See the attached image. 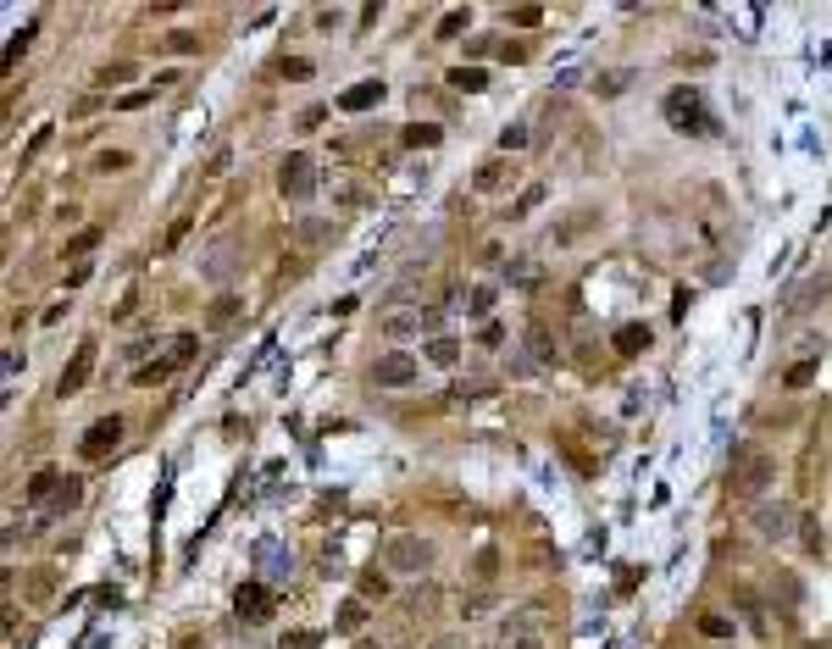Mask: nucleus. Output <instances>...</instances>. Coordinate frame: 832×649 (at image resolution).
Listing matches in <instances>:
<instances>
[{
	"label": "nucleus",
	"mask_w": 832,
	"mask_h": 649,
	"mask_svg": "<svg viewBox=\"0 0 832 649\" xmlns=\"http://www.w3.org/2000/svg\"><path fill=\"white\" fill-rule=\"evenodd\" d=\"M772 483H777V455H766V450H744V455H733V472H727V494H733V499L760 505Z\"/></svg>",
	"instance_id": "nucleus-1"
},
{
	"label": "nucleus",
	"mask_w": 832,
	"mask_h": 649,
	"mask_svg": "<svg viewBox=\"0 0 832 649\" xmlns=\"http://www.w3.org/2000/svg\"><path fill=\"white\" fill-rule=\"evenodd\" d=\"M660 111H666V122H671L677 133H693V139L716 133V122H711V111H705V95L693 89V84H677V89H666Z\"/></svg>",
	"instance_id": "nucleus-2"
},
{
	"label": "nucleus",
	"mask_w": 832,
	"mask_h": 649,
	"mask_svg": "<svg viewBox=\"0 0 832 649\" xmlns=\"http://www.w3.org/2000/svg\"><path fill=\"white\" fill-rule=\"evenodd\" d=\"M189 355H194V333H178V339H172V344H167V350L151 361V367H139V372H133V383H139V389H156V383H167V378L183 367Z\"/></svg>",
	"instance_id": "nucleus-3"
},
{
	"label": "nucleus",
	"mask_w": 832,
	"mask_h": 649,
	"mask_svg": "<svg viewBox=\"0 0 832 649\" xmlns=\"http://www.w3.org/2000/svg\"><path fill=\"white\" fill-rule=\"evenodd\" d=\"M383 560H389L394 571H428V566H433V544L416 539V533H400V539L383 544Z\"/></svg>",
	"instance_id": "nucleus-4"
},
{
	"label": "nucleus",
	"mask_w": 832,
	"mask_h": 649,
	"mask_svg": "<svg viewBox=\"0 0 832 649\" xmlns=\"http://www.w3.org/2000/svg\"><path fill=\"white\" fill-rule=\"evenodd\" d=\"M277 189H284V200H306L317 189V162L306 151H289L284 167H277Z\"/></svg>",
	"instance_id": "nucleus-5"
},
{
	"label": "nucleus",
	"mask_w": 832,
	"mask_h": 649,
	"mask_svg": "<svg viewBox=\"0 0 832 649\" xmlns=\"http://www.w3.org/2000/svg\"><path fill=\"white\" fill-rule=\"evenodd\" d=\"M122 433H128V422L111 411V416H100V422H89V433L78 439V455H89V461H106L117 445H122Z\"/></svg>",
	"instance_id": "nucleus-6"
},
{
	"label": "nucleus",
	"mask_w": 832,
	"mask_h": 649,
	"mask_svg": "<svg viewBox=\"0 0 832 649\" xmlns=\"http://www.w3.org/2000/svg\"><path fill=\"white\" fill-rule=\"evenodd\" d=\"M372 383H383V389H411V383H416V355H405V350L378 355V361H372Z\"/></svg>",
	"instance_id": "nucleus-7"
},
{
	"label": "nucleus",
	"mask_w": 832,
	"mask_h": 649,
	"mask_svg": "<svg viewBox=\"0 0 832 649\" xmlns=\"http://www.w3.org/2000/svg\"><path fill=\"white\" fill-rule=\"evenodd\" d=\"M749 522H754V533H760V539H777V544H783V539H788V528H794V511H788L783 499H760Z\"/></svg>",
	"instance_id": "nucleus-8"
},
{
	"label": "nucleus",
	"mask_w": 832,
	"mask_h": 649,
	"mask_svg": "<svg viewBox=\"0 0 832 649\" xmlns=\"http://www.w3.org/2000/svg\"><path fill=\"white\" fill-rule=\"evenodd\" d=\"M89 372H95V339H84V344L73 350V367H67V372H61V383H56V394H61V400H73V394H78V389L89 383Z\"/></svg>",
	"instance_id": "nucleus-9"
},
{
	"label": "nucleus",
	"mask_w": 832,
	"mask_h": 649,
	"mask_svg": "<svg viewBox=\"0 0 832 649\" xmlns=\"http://www.w3.org/2000/svg\"><path fill=\"white\" fill-rule=\"evenodd\" d=\"M511 183V156H489V162H477V173H472V189L477 194H500Z\"/></svg>",
	"instance_id": "nucleus-10"
},
{
	"label": "nucleus",
	"mask_w": 832,
	"mask_h": 649,
	"mask_svg": "<svg viewBox=\"0 0 832 649\" xmlns=\"http://www.w3.org/2000/svg\"><path fill=\"white\" fill-rule=\"evenodd\" d=\"M383 95H389L383 79H361V84H350V89L338 95V106H344V111H372V106H383Z\"/></svg>",
	"instance_id": "nucleus-11"
},
{
	"label": "nucleus",
	"mask_w": 832,
	"mask_h": 649,
	"mask_svg": "<svg viewBox=\"0 0 832 649\" xmlns=\"http://www.w3.org/2000/svg\"><path fill=\"white\" fill-rule=\"evenodd\" d=\"M610 350H616L621 361H633V355H644V350H650V328H644V322H621V328L610 333Z\"/></svg>",
	"instance_id": "nucleus-12"
},
{
	"label": "nucleus",
	"mask_w": 832,
	"mask_h": 649,
	"mask_svg": "<svg viewBox=\"0 0 832 649\" xmlns=\"http://www.w3.org/2000/svg\"><path fill=\"white\" fill-rule=\"evenodd\" d=\"M234 611H239L244 622H266V616H272V594H266L261 583H244V589L234 594Z\"/></svg>",
	"instance_id": "nucleus-13"
},
{
	"label": "nucleus",
	"mask_w": 832,
	"mask_h": 649,
	"mask_svg": "<svg viewBox=\"0 0 832 649\" xmlns=\"http://www.w3.org/2000/svg\"><path fill=\"white\" fill-rule=\"evenodd\" d=\"M494 649H544V638L533 633V622H522V616H516V622H505V627H500Z\"/></svg>",
	"instance_id": "nucleus-14"
},
{
	"label": "nucleus",
	"mask_w": 832,
	"mask_h": 649,
	"mask_svg": "<svg viewBox=\"0 0 832 649\" xmlns=\"http://www.w3.org/2000/svg\"><path fill=\"white\" fill-rule=\"evenodd\" d=\"M439 139H444L439 122H405V128H400V144H405V151H428V144H439Z\"/></svg>",
	"instance_id": "nucleus-15"
},
{
	"label": "nucleus",
	"mask_w": 832,
	"mask_h": 649,
	"mask_svg": "<svg viewBox=\"0 0 832 649\" xmlns=\"http://www.w3.org/2000/svg\"><path fill=\"white\" fill-rule=\"evenodd\" d=\"M383 333H389L394 344H405L411 333H422V311H389V317H383Z\"/></svg>",
	"instance_id": "nucleus-16"
},
{
	"label": "nucleus",
	"mask_w": 832,
	"mask_h": 649,
	"mask_svg": "<svg viewBox=\"0 0 832 649\" xmlns=\"http://www.w3.org/2000/svg\"><path fill=\"white\" fill-rule=\"evenodd\" d=\"M527 355L538 361V367H555V333H549L544 322H533V328H527Z\"/></svg>",
	"instance_id": "nucleus-17"
},
{
	"label": "nucleus",
	"mask_w": 832,
	"mask_h": 649,
	"mask_svg": "<svg viewBox=\"0 0 832 649\" xmlns=\"http://www.w3.org/2000/svg\"><path fill=\"white\" fill-rule=\"evenodd\" d=\"M367 616H372V611H367V600H344L333 622H338V633H356V627H367Z\"/></svg>",
	"instance_id": "nucleus-18"
},
{
	"label": "nucleus",
	"mask_w": 832,
	"mask_h": 649,
	"mask_svg": "<svg viewBox=\"0 0 832 649\" xmlns=\"http://www.w3.org/2000/svg\"><path fill=\"white\" fill-rule=\"evenodd\" d=\"M816 367H821V361L805 355V361H794V367L783 372V383H788V389H810V383H816Z\"/></svg>",
	"instance_id": "nucleus-19"
},
{
	"label": "nucleus",
	"mask_w": 832,
	"mask_h": 649,
	"mask_svg": "<svg viewBox=\"0 0 832 649\" xmlns=\"http://www.w3.org/2000/svg\"><path fill=\"white\" fill-rule=\"evenodd\" d=\"M356 589H361V600H367V605H378V600H389V577L372 566V571H361V583H356Z\"/></svg>",
	"instance_id": "nucleus-20"
},
{
	"label": "nucleus",
	"mask_w": 832,
	"mask_h": 649,
	"mask_svg": "<svg viewBox=\"0 0 832 649\" xmlns=\"http://www.w3.org/2000/svg\"><path fill=\"white\" fill-rule=\"evenodd\" d=\"M450 84H455V89H466V95H477V89H489V72H483V67H455V72H450Z\"/></svg>",
	"instance_id": "nucleus-21"
},
{
	"label": "nucleus",
	"mask_w": 832,
	"mask_h": 649,
	"mask_svg": "<svg viewBox=\"0 0 832 649\" xmlns=\"http://www.w3.org/2000/svg\"><path fill=\"white\" fill-rule=\"evenodd\" d=\"M239 311H244V300H239V295H223V300H212L205 322H212V328H228V317H239Z\"/></svg>",
	"instance_id": "nucleus-22"
},
{
	"label": "nucleus",
	"mask_w": 832,
	"mask_h": 649,
	"mask_svg": "<svg viewBox=\"0 0 832 649\" xmlns=\"http://www.w3.org/2000/svg\"><path fill=\"white\" fill-rule=\"evenodd\" d=\"M61 483H67V477H61L56 466H45V472H34V477H28V499H45V494H56Z\"/></svg>",
	"instance_id": "nucleus-23"
},
{
	"label": "nucleus",
	"mask_w": 832,
	"mask_h": 649,
	"mask_svg": "<svg viewBox=\"0 0 832 649\" xmlns=\"http://www.w3.org/2000/svg\"><path fill=\"white\" fill-rule=\"evenodd\" d=\"M50 505H56V511H78V505H84V483H78V477H67V483L56 488V499H50Z\"/></svg>",
	"instance_id": "nucleus-24"
},
{
	"label": "nucleus",
	"mask_w": 832,
	"mask_h": 649,
	"mask_svg": "<svg viewBox=\"0 0 832 649\" xmlns=\"http://www.w3.org/2000/svg\"><path fill=\"white\" fill-rule=\"evenodd\" d=\"M428 361H433V367H455L461 344H455V339H433V344H428Z\"/></svg>",
	"instance_id": "nucleus-25"
},
{
	"label": "nucleus",
	"mask_w": 832,
	"mask_h": 649,
	"mask_svg": "<svg viewBox=\"0 0 832 649\" xmlns=\"http://www.w3.org/2000/svg\"><path fill=\"white\" fill-rule=\"evenodd\" d=\"M799 539H805V550H810V555H821V550H827V533H821V522H816V517H799Z\"/></svg>",
	"instance_id": "nucleus-26"
},
{
	"label": "nucleus",
	"mask_w": 832,
	"mask_h": 649,
	"mask_svg": "<svg viewBox=\"0 0 832 649\" xmlns=\"http://www.w3.org/2000/svg\"><path fill=\"white\" fill-rule=\"evenodd\" d=\"M505 23H516V28H538V23H544V6H533V0H527V6H511V12H505Z\"/></svg>",
	"instance_id": "nucleus-27"
},
{
	"label": "nucleus",
	"mask_w": 832,
	"mask_h": 649,
	"mask_svg": "<svg viewBox=\"0 0 832 649\" xmlns=\"http://www.w3.org/2000/svg\"><path fill=\"white\" fill-rule=\"evenodd\" d=\"M700 633H705V638H733L738 627H733L727 616H716V611H705V616H700Z\"/></svg>",
	"instance_id": "nucleus-28"
},
{
	"label": "nucleus",
	"mask_w": 832,
	"mask_h": 649,
	"mask_svg": "<svg viewBox=\"0 0 832 649\" xmlns=\"http://www.w3.org/2000/svg\"><path fill=\"white\" fill-rule=\"evenodd\" d=\"M284 649H322V633L317 627H295V633H284Z\"/></svg>",
	"instance_id": "nucleus-29"
},
{
	"label": "nucleus",
	"mask_w": 832,
	"mask_h": 649,
	"mask_svg": "<svg viewBox=\"0 0 832 649\" xmlns=\"http://www.w3.org/2000/svg\"><path fill=\"white\" fill-rule=\"evenodd\" d=\"M95 245H100V228H78L73 239H67V256H89Z\"/></svg>",
	"instance_id": "nucleus-30"
},
{
	"label": "nucleus",
	"mask_w": 832,
	"mask_h": 649,
	"mask_svg": "<svg viewBox=\"0 0 832 649\" xmlns=\"http://www.w3.org/2000/svg\"><path fill=\"white\" fill-rule=\"evenodd\" d=\"M295 234H300V245H306V250H317V245H322V239H328L333 228H328V223H317V216H311V223H300Z\"/></svg>",
	"instance_id": "nucleus-31"
},
{
	"label": "nucleus",
	"mask_w": 832,
	"mask_h": 649,
	"mask_svg": "<svg viewBox=\"0 0 832 649\" xmlns=\"http://www.w3.org/2000/svg\"><path fill=\"white\" fill-rule=\"evenodd\" d=\"M494 605H500L494 594H466V600H461V616L472 622V616H483V611H494Z\"/></svg>",
	"instance_id": "nucleus-32"
},
{
	"label": "nucleus",
	"mask_w": 832,
	"mask_h": 649,
	"mask_svg": "<svg viewBox=\"0 0 832 649\" xmlns=\"http://www.w3.org/2000/svg\"><path fill=\"white\" fill-rule=\"evenodd\" d=\"M472 566H477V577H494V571H500V550H494V544H483Z\"/></svg>",
	"instance_id": "nucleus-33"
},
{
	"label": "nucleus",
	"mask_w": 832,
	"mask_h": 649,
	"mask_svg": "<svg viewBox=\"0 0 832 649\" xmlns=\"http://www.w3.org/2000/svg\"><path fill=\"white\" fill-rule=\"evenodd\" d=\"M133 79V61H111V67H100V84H128Z\"/></svg>",
	"instance_id": "nucleus-34"
},
{
	"label": "nucleus",
	"mask_w": 832,
	"mask_h": 649,
	"mask_svg": "<svg viewBox=\"0 0 832 649\" xmlns=\"http://www.w3.org/2000/svg\"><path fill=\"white\" fill-rule=\"evenodd\" d=\"M461 28H466V6H461V12H444V17H439V39H455Z\"/></svg>",
	"instance_id": "nucleus-35"
},
{
	"label": "nucleus",
	"mask_w": 832,
	"mask_h": 649,
	"mask_svg": "<svg viewBox=\"0 0 832 649\" xmlns=\"http://www.w3.org/2000/svg\"><path fill=\"white\" fill-rule=\"evenodd\" d=\"M128 167V151H100L95 156V173H122Z\"/></svg>",
	"instance_id": "nucleus-36"
},
{
	"label": "nucleus",
	"mask_w": 832,
	"mask_h": 649,
	"mask_svg": "<svg viewBox=\"0 0 832 649\" xmlns=\"http://www.w3.org/2000/svg\"><path fill=\"white\" fill-rule=\"evenodd\" d=\"M628 84H633V72H605V79H599V95H621Z\"/></svg>",
	"instance_id": "nucleus-37"
},
{
	"label": "nucleus",
	"mask_w": 832,
	"mask_h": 649,
	"mask_svg": "<svg viewBox=\"0 0 832 649\" xmlns=\"http://www.w3.org/2000/svg\"><path fill=\"white\" fill-rule=\"evenodd\" d=\"M489 306H494V288H489V283H477V288H472V311H477V317H489Z\"/></svg>",
	"instance_id": "nucleus-38"
},
{
	"label": "nucleus",
	"mask_w": 832,
	"mask_h": 649,
	"mask_svg": "<svg viewBox=\"0 0 832 649\" xmlns=\"http://www.w3.org/2000/svg\"><path fill=\"white\" fill-rule=\"evenodd\" d=\"M500 144H505V156H511V151H522V144H527V128H522V122H511V128L500 133Z\"/></svg>",
	"instance_id": "nucleus-39"
},
{
	"label": "nucleus",
	"mask_w": 832,
	"mask_h": 649,
	"mask_svg": "<svg viewBox=\"0 0 832 649\" xmlns=\"http://www.w3.org/2000/svg\"><path fill=\"white\" fill-rule=\"evenodd\" d=\"M477 339L489 344V350H500V344H505V328H500V322H483V333H477Z\"/></svg>",
	"instance_id": "nucleus-40"
},
{
	"label": "nucleus",
	"mask_w": 832,
	"mask_h": 649,
	"mask_svg": "<svg viewBox=\"0 0 832 649\" xmlns=\"http://www.w3.org/2000/svg\"><path fill=\"white\" fill-rule=\"evenodd\" d=\"M28 583H34V589H28V594H34V600H39V605H45V600H50V571H34V577H28Z\"/></svg>",
	"instance_id": "nucleus-41"
},
{
	"label": "nucleus",
	"mask_w": 832,
	"mask_h": 649,
	"mask_svg": "<svg viewBox=\"0 0 832 649\" xmlns=\"http://www.w3.org/2000/svg\"><path fill=\"white\" fill-rule=\"evenodd\" d=\"M284 79H295V84H306V79H311V61H284Z\"/></svg>",
	"instance_id": "nucleus-42"
},
{
	"label": "nucleus",
	"mask_w": 832,
	"mask_h": 649,
	"mask_svg": "<svg viewBox=\"0 0 832 649\" xmlns=\"http://www.w3.org/2000/svg\"><path fill=\"white\" fill-rule=\"evenodd\" d=\"M183 234H189V223H172V234L161 239V256H167V250H178V245H183Z\"/></svg>",
	"instance_id": "nucleus-43"
},
{
	"label": "nucleus",
	"mask_w": 832,
	"mask_h": 649,
	"mask_svg": "<svg viewBox=\"0 0 832 649\" xmlns=\"http://www.w3.org/2000/svg\"><path fill=\"white\" fill-rule=\"evenodd\" d=\"M89 277H95V272H89V261H78L73 272H67V288H78V283H89Z\"/></svg>",
	"instance_id": "nucleus-44"
},
{
	"label": "nucleus",
	"mask_w": 832,
	"mask_h": 649,
	"mask_svg": "<svg viewBox=\"0 0 832 649\" xmlns=\"http://www.w3.org/2000/svg\"><path fill=\"white\" fill-rule=\"evenodd\" d=\"M167 50H194V34H183V28H178V34H167Z\"/></svg>",
	"instance_id": "nucleus-45"
},
{
	"label": "nucleus",
	"mask_w": 832,
	"mask_h": 649,
	"mask_svg": "<svg viewBox=\"0 0 832 649\" xmlns=\"http://www.w3.org/2000/svg\"><path fill=\"white\" fill-rule=\"evenodd\" d=\"M145 100H151V95H145V89H133V95H122V100H117V106H122V111H139V106H145Z\"/></svg>",
	"instance_id": "nucleus-46"
},
{
	"label": "nucleus",
	"mask_w": 832,
	"mask_h": 649,
	"mask_svg": "<svg viewBox=\"0 0 832 649\" xmlns=\"http://www.w3.org/2000/svg\"><path fill=\"white\" fill-rule=\"evenodd\" d=\"M433 649H461V638H450V633H444V638H433Z\"/></svg>",
	"instance_id": "nucleus-47"
},
{
	"label": "nucleus",
	"mask_w": 832,
	"mask_h": 649,
	"mask_svg": "<svg viewBox=\"0 0 832 649\" xmlns=\"http://www.w3.org/2000/svg\"><path fill=\"white\" fill-rule=\"evenodd\" d=\"M805 649H832V644H827V638H816V644H805Z\"/></svg>",
	"instance_id": "nucleus-48"
},
{
	"label": "nucleus",
	"mask_w": 832,
	"mask_h": 649,
	"mask_svg": "<svg viewBox=\"0 0 832 649\" xmlns=\"http://www.w3.org/2000/svg\"><path fill=\"white\" fill-rule=\"evenodd\" d=\"M356 649H383V644H372V638H367V644H356Z\"/></svg>",
	"instance_id": "nucleus-49"
}]
</instances>
